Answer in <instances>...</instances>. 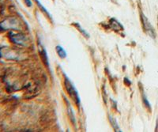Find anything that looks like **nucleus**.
Instances as JSON below:
<instances>
[{"mask_svg":"<svg viewBox=\"0 0 158 132\" xmlns=\"http://www.w3.org/2000/svg\"><path fill=\"white\" fill-rule=\"evenodd\" d=\"M75 26H76V27H77V30L81 32V34L84 35V36H85V37H87V38H89V33H87L86 31L84 30V29H83L82 28H81V26H80V25H79V24H75Z\"/></svg>","mask_w":158,"mask_h":132,"instance_id":"0eeeda50","label":"nucleus"},{"mask_svg":"<svg viewBox=\"0 0 158 132\" xmlns=\"http://www.w3.org/2000/svg\"><path fill=\"white\" fill-rule=\"evenodd\" d=\"M67 111H68V115L70 116V119H71V121L73 122L74 124H75L76 123V119H75V116H74V112H73V110H72V108L70 107V103L67 101Z\"/></svg>","mask_w":158,"mask_h":132,"instance_id":"20e7f679","label":"nucleus"},{"mask_svg":"<svg viewBox=\"0 0 158 132\" xmlns=\"http://www.w3.org/2000/svg\"><path fill=\"white\" fill-rule=\"evenodd\" d=\"M109 120L110 122H111V125H112V127H113L114 130H115V131H121L120 128H119V127H118V124H117L116 120H115L113 117H111V116H109Z\"/></svg>","mask_w":158,"mask_h":132,"instance_id":"423d86ee","label":"nucleus"},{"mask_svg":"<svg viewBox=\"0 0 158 132\" xmlns=\"http://www.w3.org/2000/svg\"><path fill=\"white\" fill-rule=\"evenodd\" d=\"M56 52H57L58 55L60 58L64 59L66 58V56H67V52L65 51L64 49L61 47V46H56Z\"/></svg>","mask_w":158,"mask_h":132,"instance_id":"39448f33","label":"nucleus"},{"mask_svg":"<svg viewBox=\"0 0 158 132\" xmlns=\"http://www.w3.org/2000/svg\"><path fill=\"white\" fill-rule=\"evenodd\" d=\"M110 24H111V27L113 29H115V30H121V29H123V26H121L120 23L118 22H117L115 19H114V18L111 19Z\"/></svg>","mask_w":158,"mask_h":132,"instance_id":"7ed1b4c3","label":"nucleus"},{"mask_svg":"<svg viewBox=\"0 0 158 132\" xmlns=\"http://www.w3.org/2000/svg\"><path fill=\"white\" fill-rule=\"evenodd\" d=\"M65 85H66V89H67V92L70 94V97L74 100L77 104L80 103V98H79L77 91L76 90L75 87L74 86V85L71 83V81L66 75H65Z\"/></svg>","mask_w":158,"mask_h":132,"instance_id":"f257e3e1","label":"nucleus"},{"mask_svg":"<svg viewBox=\"0 0 158 132\" xmlns=\"http://www.w3.org/2000/svg\"><path fill=\"white\" fill-rule=\"evenodd\" d=\"M142 22H143V26L145 29L146 30L148 34L149 35L152 37H155V33L154 30H153V28L152 27V26L150 25V23L149 22L147 18L145 17V15L142 14Z\"/></svg>","mask_w":158,"mask_h":132,"instance_id":"f03ea898","label":"nucleus"},{"mask_svg":"<svg viewBox=\"0 0 158 132\" xmlns=\"http://www.w3.org/2000/svg\"><path fill=\"white\" fill-rule=\"evenodd\" d=\"M25 2H28V3H29V6H30L31 4H32V2H31L30 1H29V0H25Z\"/></svg>","mask_w":158,"mask_h":132,"instance_id":"6e6552de","label":"nucleus"}]
</instances>
